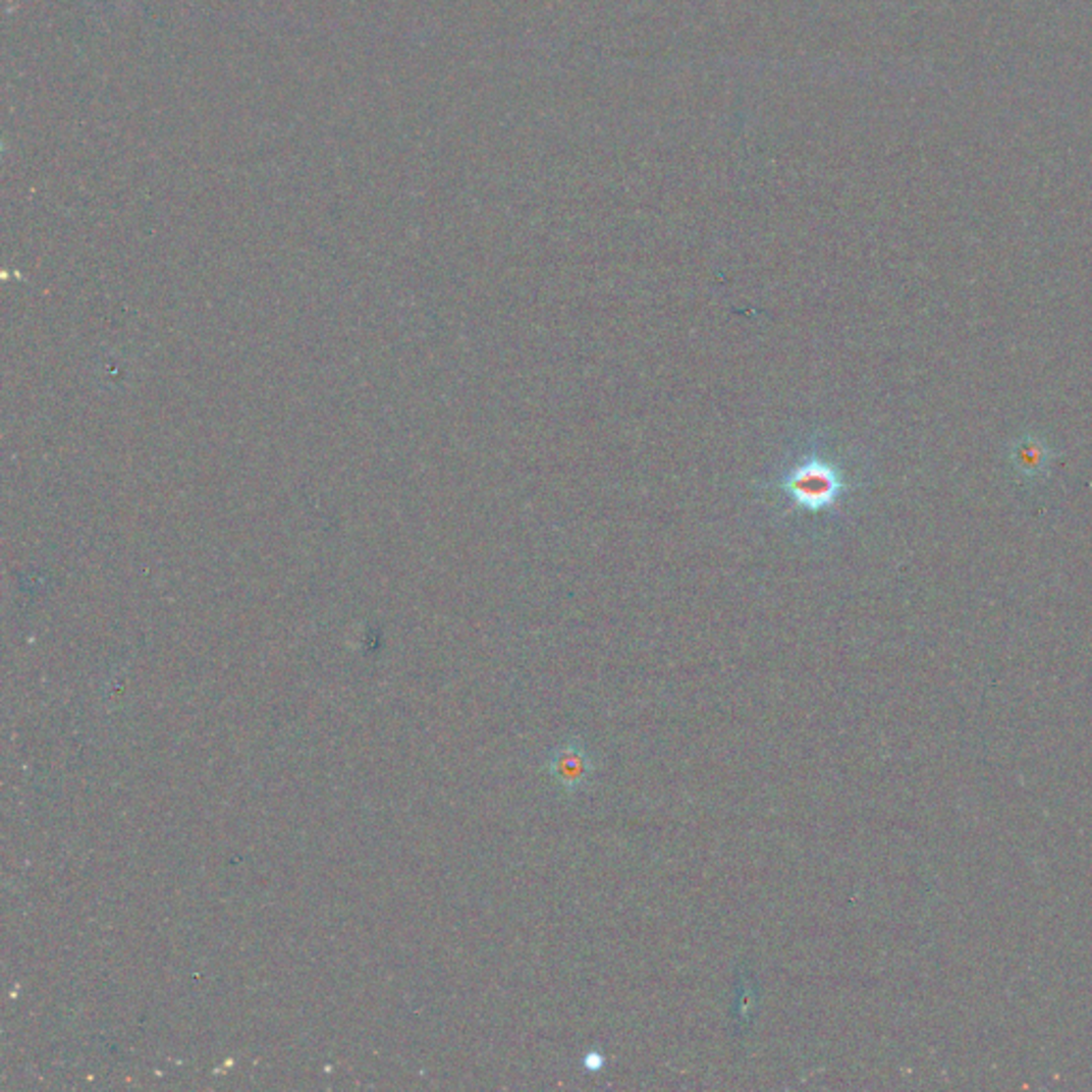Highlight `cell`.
<instances>
[{
	"label": "cell",
	"instance_id": "3957f363",
	"mask_svg": "<svg viewBox=\"0 0 1092 1092\" xmlns=\"http://www.w3.org/2000/svg\"><path fill=\"white\" fill-rule=\"evenodd\" d=\"M836 491H838L836 478L826 468L805 470L799 474V478H796V493H799L805 502H819V504L832 502Z\"/></svg>",
	"mask_w": 1092,
	"mask_h": 1092
},
{
	"label": "cell",
	"instance_id": "6da1fadb",
	"mask_svg": "<svg viewBox=\"0 0 1092 1092\" xmlns=\"http://www.w3.org/2000/svg\"><path fill=\"white\" fill-rule=\"evenodd\" d=\"M549 770L565 791L575 794L589 781L591 772H594V760L579 739H570L553 751Z\"/></svg>",
	"mask_w": 1092,
	"mask_h": 1092
},
{
	"label": "cell",
	"instance_id": "7a4b0ae2",
	"mask_svg": "<svg viewBox=\"0 0 1092 1092\" xmlns=\"http://www.w3.org/2000/svg\"><path fill=\"white\" fill-rule=\"evenodd\" d=\"M1014 466L1029 478L1041 476L1052 461V450L1035 436H1022L1012 446Z\"/></svg>",
	"mask_w": 1092,
	"mask_h": 1092
}]
</instances>
